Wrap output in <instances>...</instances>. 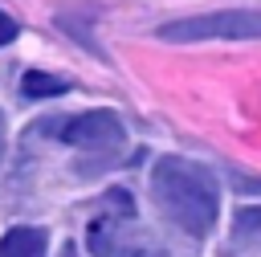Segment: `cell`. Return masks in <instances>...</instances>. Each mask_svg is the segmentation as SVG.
I'll use <instances>...</instances> for the list:
<instances>
[{"label":"cell","mask_w":261,"mask_h":257,"mask_svg":"<svg viewBox=\"0 0 261 257\" xmlns=\"http://www.w3.org/2000/svg\"><path fill=\"white\" fill-rule=\"evenodd\" d=\"M151 196L159 212L188 237L212 233L216 212H220V188H216L212 167L184 155H159L151 167Z\"/></svg>","instance_id":"cell-1"},{"label":"cell","mask_w":261,"mask_h":257,"mask_svg":"<svg viewBox=\"0 0 261 257\" xmlns=\"http://www.w3.org/2000/svg\"><path fill=\"white\" fill-rule=\"evenodd\" d=\"M163 41L196 45V41H253L261 37V12L257 8H220V12H196L159 24Z\"/></svg>","instance_id":"cell-2"},{"label":"cell","mask_w":261,"mask_h":257,"mask_svg":"<svg viewBox=\"0 0 261 257\" xmlns=\"http://www.w3.org/2000/svg\"><path fill=\"white\" fill-rule=\"evenodd\" d=\"M53 131H57L61 143L82 147V151H110V147L122 143V122H118L114 110H86V114L61 118Z\"/></svg>","instance_id":"cell-3"},{"label":"cell","mask_w":261,"mask_h":257,"mask_svg":"<svg viewBox=\"0 0 261 257\" xmlns=\"http://www.w3.org/2000/svg\"><path fill=\"white\" fill-rule=\"evenodd\" d=\"M0 257H45V233L33 224H16L0 237Z\"/></svg>","instance_id":"cell-4"},{"label":"cell","mask_w":261,"mask_h":257,"mask_svg":"<svg viewBox=\"0 0 261 257\" xmlns=\"http://www.w3.org/2000/svg\"><path fill=\"white\" fill-rule=\"evenodd\" d=\"M20 90H24V98H53V94H65L69 82L65 78H53V73H41V69H29L20 78Z\"/></svg>","instance_id":"cell-5"},{"label":"cell","mask_w":261,"mask_h":257,"mask_svg":"<svg viewBox=\"0 0 261 257\" xmlns=\"http://www.w3.org/2000/svg\"><path fill=\"white\" fill-rule=\"evenodd\" d=\"M232 233H237V241H261V204L241 208L232 216Z\"/></svg>","instance_id":"cell-6"},{"label":"cell","mask_w":261,"mask_h":257,"mask_svg":"<svg viewBox=\"0 0 261 257\" xmlns=\"http://www.w3.org/2000/svg\"><path fill=\"white\" fill-rule=\"evenodd\" d=\"M12 37H16V20H12L8 12H0V45H8Z\"/></svg>","instance_id":"cell-7"},{"label":"cell","mask_w":261,"mask_h":257,"mask_svg":"<svg viewBox=\"0 0 261 257\" xmlns=\"http://www.w3.org/2000/svg\"><path fill=\"white\" fill-rule=\"evenodd\" d=\"M0 155H4V114H0Z\"/></svg>","instance_id":"cell-8"},{"label":"cell","mask_w":261,"mask_h":257,"mask_svg":"<svg viewBox=\"0 0 261 257\" xmlns=\"http://www.w3.org/2000/svg\"><path fill=\"white\" fill-rule=\"evenodd\" d=\"M135 257H159V253H143V249H139V253H135Z\"/></svg>","instance_id":"cell-9"}]
</instances>
